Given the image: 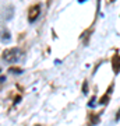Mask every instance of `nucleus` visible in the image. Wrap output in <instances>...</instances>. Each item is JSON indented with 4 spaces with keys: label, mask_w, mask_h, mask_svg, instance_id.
Segmentation results:
<instances>
[{
    "label": "nucleus",
    "mask_w": 120,
    "mask_h": 126,
    "mask_svg": "<svg viewBox=\"0 0 120 126\" xmlns=\"http://www.w3.org/2000/svg\"><path fill=\"white\" fill-rule=\"evenodd\" d=\"M10 39H11V35H10L9 30L1 28V30H0V41H1V42H9Z\"/></svg>",
    "instance_id": "nucleus-3"
},
{
    "label": "nucleus",
    "mask_w": 120,
    "mask_h": 126,
    "mask_svg": "<svg viewBox=\"0 0 120 126\" xmlns=\"http://www.w3.org/2000/svg\"><path fill=\"white\" fill-rule=\"evenodd\" d=\"M20 55H21V50L18 48H9V49H6L3 52L1 58H3V60L9 63H15L20 59Z\"/></svg>",
    "instance_id": "nucleus-1"
},
{
    "label": "nucleus",
    "mask_w": 120,
    "mask_h": 126,
    "mask_svg": "<svg viewBox=\"0 0 120 126\" xmlns=\"http://www.w3.org/2000/svg\"><path fill=\"white\" fill-rule=\"evenodd\" d=\"M78 1H81V3H82V1H84V0H78Z\"/></svg>",
    "instance_id": "nucleus-6"
},
{
    "label": "nucleus",
    "mask_w": 120,
    "mask_h": 126,
    "mask_svg": "<svg viewBox=\"0 0 120 126\" xmlns=\"http://www.w3.org/2000/svg\"><path fill=\"white\" fill-rule=\"evenodd\" d=\"M109 1H115V0H109Z\"/></svg>",
    "instance_id": "nucleus-7"
},
{
    "label": "nucleus",
    "mask_w": 120,
    "mask_h": 126,
    "mask_svg": "<svg viewBox=\"0 0 120 126\" xmlns=\"http://www.w3.org/2000/svg\"><path fill=\"white\" fill-rule=\"evenodd\" d=\"M116 119H120V111L117 112V115H116Z\"/></svg>",
    "instance_id": "nucleus-5"
},
{
    "label": "nucleus",
    "mask_w": 120,
    "mask_h": 126,
    "mask_svg": "<svg viewBox=\"0 0 120 126\" xmlns=\"http://www.w3.org/2000/svg\"><path fill=\"white\" fill-rule=\"evenodd\" d=\"M39 14H40V4L32 6L31 9H29V11H28V21L29 23H34L36 18H38Z\"/></svg>",
    "instance_id": "nucleus-2"
},
{
    "label": "nucleus",
    "mask_w": 120,
    "mask_h": 126,
    "mask_svg": "<svg viewBox=\"0 0 120 126\" xmlns=\"http://www.w3.org/2000/svg\"><path fill=\"white\" fill-rule=\"evenodd\" d=\"M112 64H113V70L115 73H119L120 72V56L119 55H115L113 59H112Z\"/></svg>",
    "instance_id": "nucleus-4"
}]
</instances>
